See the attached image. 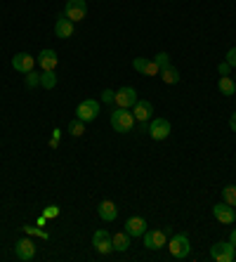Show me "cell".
<instances>
[{
    "instance_id": "obj_4",
    "label": "cell",
    "mask_w": 236,
    "mask_h": 262,
    "mask_svg": "<svg viewBox=\"0 0 236 262\" xmlns=\"http://www.w3.org/2000/svg\"><path fill=\"white\" fill-rule=\"evenodd\" d=\"M99 114V102L97 99H83L76 106V118H80L83 123H92Z\"/></svg>"
},
{
    "instance_id": "obj_14",
    "label": "cell",
    "mask_w": 236,
    "mask_h": 262,
    "mask_svg": "<svg viewBox=\"0 0 236 262\" xmlns=\"http://www.w3.org/2000/svg\"><path fill=\"white\" fill-rule=\"evenodd\" d=\"M36 59L42 71H55L57 64H59V57H57L55 50H40V55H38Z\"/></svg>"
},
{
    "instance_id": "obj_16",
    "label": "cell",
    "mask_w": 236,
    "mask_h": 262,
    "mask_svg": "<svg viewBox=\"0 0 236 262\" xmlns=\"http://www.w3.org/2000/svg\"><path fill=\"white\" fill-rule=\"evenodd\" d=\"M146 232V220L144 217H127L125 222V234L130 238H137V236H144Z\"/></svg>"
},
{
    "instance_id": "obj_7",
    "label": "cell",
    "mask_w": 236,
    "mask_h": 262,
    "mask_svg": "<svg viewBox=\"0 0 236 262\" xmlns=\"http://www.w3.org/2000/svg\"><path fill=\"white\" fill-rule=\"evenodd\" d=\"M92 246H95V250H97L99 255L114 253V241H111V234L106 229H97V232L92 234Z\"/></svg>"
},
{
    "instance_id": "obj_12",
    "label": "cell",
    "mask_w": 236,
    "mask_h": 262,
    "mask_svg": "<svg viewBox=\"0 0 236 262\" xmlns=\"http://www.w3.org/2000/svg\"><path fill=\"white\" fill-rule=\"evenodd\" d=\"M14 255L24 262L33 260V257H36V246H33V241H31V238H19L17 244H14Z\"/></svg>"
},
{
    "instance_id": "obj_5",
    "label": "cell",
    "mask_w": 236,
    "mask_h": 262,
    "mask_svg": "<svg viewBox=\"0 0 236 262\" xmlns=\"http://www.w3.org/2000/svg\"><path fill=\"white\" fill-rule=\"evenodd\" d=\"M170 133H173V125H170L168 118H154L152 123H149V137L156 142H163L170 137Z\"/></svg>"
},
{
    "instance_id": "obj_8",
    "label": "cell",
    "mask_w": 236,
    "mask_h": 262,
    "mask_svg": "<svg viewBox=\"0 0 236 262\" xmlns=\"http://www.w3.org/2000/svg\"><path fill=\"white\" fill-rule=\"evenodd\" d=\"M142 238H144V246L149 250H161L168 246V236H165L163 229H146Z\"/></svg>"
},
{
    "instance_id": "obj_23",
    "label": "cell",
    "mask_w": 236,
    "mask_h": 262,
    "mask_svg": "<svg viewBox=\"0 0 236 262\" xmlns=\"http://www.w3.org/2000/svg\"><path fill=\"white\" fill-rule=\"evenodd\" d=\"M222 201L236 208V184H227L222 189Z\"/></svg>"
},
{
    "instance_id": "obj_26",
    "label": "cell",
    "mask_w": 236,
    "mask_h": 262,
    "mask_svg": "<svg viewBox=\"0 0 236 262\" xmlns=\"http://www.w3.org/2000/svg\"><path fill=\"white\" fill-rule=\"evenodd\" d=\"M26 85H29V88L40 85V73H36V71H29V73H26Z\"/></svg>"
},
{
    "instance_id": "obj_29",
    "label": "cell",
    "mask_w": 236,
    "mask_h": 262,
    "mask_svg": "<svg viewBox=\"0 0 236 262\" xmlns=\"http://www.w3.org/2000/svg\"><path fill=\"white\" fill-rule=\"evenodd\" d=\"M42 215H45V217H57V215H59V208H57V206H48Z\"/></svg>"
},
{
    "instance_id": "obj_24",
    "label": "cell",
    "mask_w": 236,
    "mask_h": 262,
    "mask_svg": "<svg viewBox=\"0 0 236 262\" xmlns=\"http://www.w3.org/2000/svg\"><path fill=\"white\" fill-rule=\"evenodd\" d=\"M69 133H71L73 137H80V135L85 133V123L80 121V118H73V121L69 123Z\"/></svg>"
},
{
    "instance_id": "obj_20",
    "label": "cell",
    "mask_w": 236,
    "mask_h": 262,
    "mask_svg": "<svg viewBox=\"0 0 236 262\" xmlns=\"http://www.w3.org/2000/svg\"><path fill=\"white\" fill-rule=\"evenodd\" d=\"M161 78H163V83H168V85H175V83H180V71H177L175 67H165L161 69V73H158Z\"/></svg>"
},
{
    "instance_id": "obj_33",
    "label": "cell",
    "mask_w": 236,
    "mask_h": 262,
    "mask_svg": "<svg viewBox=\"0 0 236 262\" xmlns=\"http://www.w3.org/2000/svg\"><path fill=\"white\" fill-rule=\"evenodd\" d=\"M234 260H236V257H234Z\"/></svg>"
},
{
    "instance_id": "obj_11",
    "label": "cell",
    "mask_w": 236,
    "mask_h": 262,
    "mask_svg": "<svg viewBox=\"0 0 236 262\" xmlns=\"http://www.w3.org/2000/svg\"><path fill=\"white\" fill-rule=\"evenodd\" d=\"M38 64V59L36 57H31L29 52H17V55L12 57V69L14 71H19V73H29V71H33V67Z\"/></svg>"
},
{
    "instance_id": "obj_1",
    "label": "cell",
    "mask_w": 236,
    "mask_h": 262,
    "mask_svg": "<svg viewBox=\"0 0 236 262\" xmlns=\"http://www.w3.org/2000/svg\"><path fill=\"white\" fill-rule=\"evenodd\" d=\"M111 128L116 130V133H130V130L135 128V116L130 109H121V106H116L114 111H111Z\"/></svg>"
},
{
    "instance_id": "obj_30",
    "label": "cell",
    "mask_w": 236,
    "mask_h": 262,
    "mask_svg": "<svg viewBox=\"0 0 236 262\" xmlns=\"http://www.w3.org/2000/svg\"><path fill=\"white\" fill-rule=\"evenodd\" d=\"M229 128L236 133V111H234V114H231V118H229Z\"/></svg>"
},
{
    "instance_id": "obj_19",
    "label": "cell",
    "mask_w": 236,
    "mask_h": 262,
    "mask_svg": "<svg viewBox=\"0 0 236 262\" xmlns=\"http://www.w3.org/2000/svg\"><path fill=\"white\" fill-rule=\"evenodd\" d=\"M111 241H114V250H118V253H125L130 248V236L125 232H116L111 236Z\"/></svg>"
},
{
    "instance_id": "obj_18",
    "label": "cell",
    "mask_w": 236,
    "mask_h": 262,
    "mask_svg": "<svg viewBox=\"0 0 236 262\" xmlns=\"http://www.w3.org/2000/svg\"><path fill=\"white\" fill-rule=\"evenodd\" d=\"M55 36L57 38H71L73 36V21L71 19H67L64 14H59V19H57V24H55Z\"/></svg>"
},
{
    "instance_id": "obj_9",
    "label": "cell",
    "mask_w": 236,
    "mask_h": 262,
    "mask_svg": "<svg viewBox=\"0 0 236 262\" xmlns=\"http://www.w3.org/2000/svg\"><path fill=\"white\" fill-rule=\"evenodd\" d=\"M114 104H116V106H121V109H133L135 104H137V90H135V88H130V85L121 88V90L116 92Z\"/></svg>"
},
{
    "instance_id": "obj_17",
    "label": "cell",
    "mask_w": 236,
    "mask_h": 262,
    "mask_svg": "<svg viewBox=\"0 0 236 262\" xmlns=\"http://www.w3.org/2000/svg\"><path fill=\"white\" fill-rule=\"evenodd\" d=\"M97 213H99V217L104 220V222H114L116 217H118V208H116V203L114 201H99V208H97Z\"/></svg>"
},
{
    "instance_id": "obj_28",
    "label": "cell",
    "mask_w": 236,
    "mask_h": 262,
    "mask_svg": "<svg viewBox=\"0 0 236 262\" xmlns=\"http://www.w3.org/2000/svg\"><path fill=\"white\" fill-rule=\"evenodd\" d=\"M114 97H116L114 90H104V92H102V102H104V104H111V102H114Z\"/></svg>"
},
{
    "instance_id": "obj_13",
    "label": "cell",
    "mask_w": 236,
    "mask_h": 262,
    "mask_svg": "<svg viewBox=\"0 0 236 262\" xmlns=\"http://www.w3.org/2000/svg\"><path fill=\"white\" fill-rule=\"evenodd\" d=\"M133 116H135V121H137V123L152 121V116H154V104L146 102V99H137V104L133 106Z\"/></svg>"
},
{
    "instance_id": "obj_25",
    "label": "cell",
    "mask_w": 236,
    "mask_h": 262,
    "mask_svg": "<svg viewBox=\"0 0 236 262\" xmlns=\"http://www.w3.org/2000/svg\"><path fill=\"white\" fill-rule=\"evenodd\" d=\"M154 61H156L158 69H165V67H170V55H168V52H158Z\"/></svg>"
},
{
    "instance_id": "obj_27",
    "label": "cell",
    "mask_w": 236,
    "mask_h": 262,
    "mask_svg": "<svg viewBox=\"0 0 236 262\" xmlns=\"http://www.w3.org/2000/svg\"><path fill=\"white\" fill-rule=\"evenodd\" d=\"M227 64H229L231 69H236V48L227 50Z\"/></svg>"
},
{
    "instance_id": "obj_32",
    "label": "cell",
    "mask_w": 236,
    "mask_h": 262,
    "mask_svg": "<svg viewBox=\"0 0 236 262\" xmlns=\"http://www.w3.org/2000/svg\"><path fill=\"white\" fill-rule=\"evenodd\" d=\"M229 241L236 246V227H234V229H231V236H229Z\"/></svg>"
},
{
    "instance_id": "obj_31",
    "label": "cell",
    "mask_w": 236,
    "mask_h": 262,
    "mask_svg": "<svg viewBox=\"0 0 236 262\" xmlns=\"http://www.w3.org/2000/svg\"><path fill=\"white\" fill-rule=\"evenodd\" d=\"M229 64H227V61H224V64H222V67H220V73H222V76H227V73H229Z\"/></svg>"
},
{
    "instance_id": "obj_10",
    "label": "cell",
    "mask_w": 236,
    "mask_h": 262,
    "mask_svg": "<svg viewBox=\"0 0 236 262\" xmlns=\"http://www.w3.org/2000/svg\"><path fill=\"white\" fill-rule=\"evenodd\" d=\"M212 215H215V220H218L220 225H234V222H236L234 206H229V203H224V201L212 206Z\"/></svg>"
},
{
    "instance_id": "obj_15",
    "label": "cell",
    "mask_w": 236,
    "mask_h": 262,
    "mask_svg": "<svg viewBox=\"0 0 236 262\" xmlns=\"http://www.w3.org/2000/svg\"><path fill=\"white\" fill-rule=\"evenodd\" d=\"M133 69L139 71V73H144V76H158V73H161V69L156 67V61L146 59V57H137V59H133Z\"/></svg>"
},
{
    "instance_id": "obj_3",
    "label": "cell",
    "mask_w": 236,
    "mask_h": 262,
    "mask_svg": "<svg viewBox=\"0 0 236 262\" xmlns=\"http://www.w3.org/2000/svg\"><path fill=\"white\" fill-rule=\"evenodd\" d=\"M210 257L215 262H234L236 257V246L231 241H218L210 248Z\"/></svg>"
},
{
    "instance_id": "obj_22",
    "label": "cell",
    "mask_w": 236,
    "mask_h": 262,
    "mask_svg": "<svg viewBox=\"0 0 236 262\" xmlns=\"http://www.w3.org/2000/svg\"><path fill=\"white\" fill-rule=\"evenodd\" d=\"M40 85L45 88V90H52V88L57 85V76H55V71H42V73H40Z\"/></svg>"
},
{
    "instance_id": "obj_21",
    "label": "cell",
    "mask_w": 236,
    "mask_h": 262,
    "mask_svg": "<svg viewBox=\"0 0 236 262\" xmlns=\"http://www.w3.org/2000/svg\"><path fill=\"white\" fill-rule=\"evenodd\" d=\"M218 88H220V92H222L224 97H231V95L236 92V83L229 78V76H222V78H220V83H218Z\"/></svg>"
},
{
    "instance_id": "obj_6",
    "label": "cell",
    "mask_w": 236,
    "mask_h": 262,
    "mask_svg": "<svg viewBox=\"0 0 236 262\" xmlns=\"http://www.w3.org/2000/svg\"><path fill=\"white\" fill-rule=\"evenodd\" d=\"M85 14H88V3L85 0H67V5H64V17L67 19H71L76 24V21H83Z\"/></svg>"
},
{
    "instance_id": "obj_2",
    "label": "cell",
    "mask_w": 236,
    "mask_h": 262,
    "mask_svg": "<svg viewBox=\"0 0 236 262\" xmlns=\"http://www.w3.org/2000/svg\"><path fill=\"white\" fill-rule=\"evenodd\" d=\"M168 250H170V255L175 257V260H184V257H189V253H191L189 236L187 234H175V236L168 241Z\"/></svg>"
}]
</instances>
